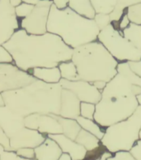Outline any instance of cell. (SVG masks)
<instances>
[{
	"label": "cell",
	"instance_id": "6da1fadb",
	"mask_svg": "<svg viewBox=\"0 0 141 160\" xmlns=\"http://www.w3.org/2000/svg\"><path fill=\"white\" fill-rule=\"evenodd\" d=\"M2 46L9 52L13 63L26 72L34 68L57 67L72 59L73 50L56 34L27 33L20 28Z\"/></svg>",
	"mask_w": 141,
	"mask_h": 160
},
{
	"label": "cell",
	"instance_id": "7a4b0ae2",
	"mask_svg": "<svg viewBox=\"0 0 141 160\" xmlns=\"http://www.w3.org/2000/svg\"><path fill=\"white\" fill-rule=\"evenodd\" d=\"M62 87L37 79L19 89L2 92L7 108L22 117L32 113L59 115Z\"/></svg>",
	"mask_w": 141,
	"mask_h": 160
},
{
	"label": "cell",
	"instance_id": "3957f363",
	"mask_svg": "<svg viewBox=\"0 0 141 160\" xmlns=\"http://www.w3.org/2000/svg\"><path fill=\"white\" fill-rule=\"evenodd\" d=\"M47 32L59 36L67 46L75 49L97 40L100 29L94 19L83 17L69 7L59 9L52 4L47 21Z\"/></svg>",
	"mask_w": 141,
	"mask_h": 160
},
{
	"label": "cell",
	"instance_id": "277c9868",
	"mask_svg": "<svg viewBox=\"0 0 141 160\" xmlns=\"http://www.w3.org/2000/svg\"><path fill=\"white\" fill-rule=\"evenodd\" d=\"M72 60L77 66L80 80L92 83L108 82L118 72L119 62L98 40L75 48Z\"/></svg>",
	"mask_w": 141,
	"mask_h": 160
},
{
	"label": "cell",
	"instance_id": "5b68a950",
	"mask_svg": "<svg viewBox=\"0 0 141 160\" xmlns=\"http://www.w3.org/2000/svg\"><path fill=\"white\" fill-rule=\"evenodd\" d=\"M141 128V105H139L133 114L123 120L106 128V132L101 143L114 154L120 151L129 152L139 139Z\"/></svg>",
	"mask_w": 141,
	"mask_h": 160
},
{
	"label": "cell",
	"instance_id": "8992f818",
	"mask_svg": "<svg viewBox=\"0 0 141 160\" xmlns=\"http://www.w3.org/2000/svg\"><path fill=\"white\" fill-rule=\"evenodd\" d=\"M137 96L129 98H103L96 104L94 120L107 128L130 117L139 107Z\"/></svg>",
	"mask_w": 141,
	"mask_h": 160
},
{
	"label": "cell",
	"instance_id": "52a82bcc",
	"mask_svg": "<svg viewBox=\"0 0 141 160\" xmlns=\"http://www.w3.org/2000/svg\"><path fill=\"white\" fill-rule=\"evenodd\" d=\"M97 40L104 45L108 52L119 62L141 59V50L134 47L125 38L122 31L115 27L112 22L105 29L100 31Z\"/></svg>",
	"mask_w": 141,
	"mask_h": 160
},
{
	"label": "cell",
	"instance_id": "ba28073f",
	"mask_svg": "<svg viewBox=\"0 0 141 160\" xmlns=\"http://www.w3.org/2000/svg\"><path fill=\"white\" fill-rule=\"evenodd\" d=\"M36 80L32 74L19 68L13 62L0 63V92L19 89Z\"/></svg>",
	"mask_w": 141,
	"mask_h": 160
},
{
	"label": "cell",
	"instance_id": "9c48e42d",
	"mask_svg": "<svg viewBox=\"0 0 141 160\" xmlns=\"http://www.w3.org/2000/svg\"><path fill=\"white\" fill-rule=\"evenodd\" d=\"M53 4L52 0H40L27 17L20 20V28L27 33L42 35L47 32V21L50 9Z\"/></svg>",
	"mask_w": 141,
	"mask_h": 160
},
{
	"label": "cell",
	"instance_id": "30bf717a",
	"mask_svg": "<svg viewBox=\"0 0 141 160\" xmlns=\"http://www.w3.org/2000/svg\"><path fill=\"white\" fill-rule=\"evenodd\" d=\"M18 29L20 22L15 8L10 4L9 0H0V45L7 42Z\"/></svg>",
	"mask_w": 141,
	"mask_h": 160
},
{
	"label": "cell",
	"instance_id": "8fae6325",
	"mask_svg": "<svg viewBox=\"0 0 141 160\" xmlns=\"http://www.w3.org/2000/svg\"><path fill=\"white\" fill-rule=\"evenodd\" d=\"M103 98H129L141 94V88L132 84L121 73L117 72L101 92Z\"/></svg>",
	"mask_w": 141,
	"mask_h": 160
},
{
	"label": "cell",
	"instance_id": "7c38bea8",
	"mask_svg": "<svg viewBox=\"0 0 141 160\" xmlns=\"http://www.w3.org/2000/svg\"><path fill=\"white\" fill-rule=\"evenodd\" d=\"M25 126L45 135L62 133V127L52 113H32L24 118Z\"/></svg>",
	"mask_w": 141,
	"mask_h": 160
},
{
	"label": "cell",
	"instance_id": "4fadbf2b",
	"mask_svg": "<svg viewBox=\"0 0 141 160\" xmlns=\"http://www.w3.org/2000/svg\"><path fill=\"white\" fill-rule=\"evenodd\" d=\"M60 84L62 88L69 89L74 92L81 102H92L97 104L102 98L101 92L93 83L84 80L67 81L61 79Z\"/></svg>",
	"mask_w": 141,
	"mask_h": 160
},
{
	"label": "cell",
	"instance_id": "5bb4252c",
	"mask_svg": "<svg viewBox=\"0 0 141 160\" xmlns=\"http://www.w3.org/2000/svg\"><path fill=\"white\" fill-rule=\"evenodd\" d=\"M47 137V135L42 134L37 130L24 127L10 138V146L15 152L22 148H35L44 142Z\"/></svg>",
	"mask_w": 141,
	"mask_h": 160
},
{
	"label": "cell",
	"instance_id": "9a60e30c",
	"mask_svg": "<svg viewBox=\"0 0 141 160\" xmlns=\"http://www.w3.org/2000/svg\"><path fill=\"white\" fill-rule=\"evenodd\" d=\"M0 127L10 138L26 127L24 117L14 112L7 106L0 107Z\"/></svg>",
	"mask_w": 141,
	"mask_h": 160
},
{
	"label": "cell",
	"instance_id": "2e32d148",
	"mask_svg": "<svg viewBox=\"0 0 141 160\" xmlns=\"http://www.w3.org/2000/svg\"><path fill=\"white\" fill-rule=\"evenodd\" d=\"M81 101L74 92L69 89L62 88L61 94V108L60 116L67 118L77 119L81 116Z\"/></svg>",
	"mask_w": 141,
	"mask_h": 160
},
{
	"label": "cell",
	"instance_id": "e0dca14e",
	"mask_svg": "<svg viewBox=\"0 0 141 160\" xmlns=\"http://www.w3.org/2000/svg\"><path fill=\"white\" fill-rule=\"evenodd\" d=\"M47 136L55 140L62 150V152L68 153L72 160H84L86 158L87 150L75 140L71 139L63 133L50 134Z\"/></svg>",
	"mask_w": 141,
	"mask_h": 160
},
{
	"label": "cell",
	"instance_id": "ac0fdd59",
	"mask_svg": "<svg viewBox=\"0 0 141 160\" xmlns=\"http://www.w3.org/2000/svg\"><path fill=\"white\" fill-rule=\"evenodd\" d=\"M34 150L36 160H58L63 153L57 142L48 136Z\"/></svg>",
	"mask_w": 141,
	"mask_h": 160
},
{
	"label": "cell",
	"instance_id": "d6986e66",
	"mask_svg": "<svg viewBox=\"0 0 141 160\" xmlns=\"http://www.w3.org/2000/svg\"><path fill=\"white\" fill-rule=\"evenodd\" d=\"M35 78L47 83H59L62 75L58 66L53 68H34L28 71Z\"/></svg>",
	"mask_w": 141,
	"mask_h": 160
},
{
	"label": "cell",
	"instance_id": "ffe728a7",
	"mask_svg": "<svg viewBox=\"0 0 141 160\" xmlns=\"http://www.w3.org/2000/svg\"><path fill=\"white\" fill-rule=\"evenodd\" d=\"M67 7L78 14L90 19H94L96 14L90 0H69Z\"/></svg>",
	"mask_w": 141,
	"mask_h": 160
},
{
	"label": "cell",
	"instance_id": "44dd1931",
	"mask_svg": "<svg viewBox=\"0 0 141 160\" xmlns=\"http://www.w3.org/2000/svg\"><path fill=\"white\" fill-rule=\"evenodd\" d=\"M54 115V117L58 120V122L61 123L62 127L63 134L66 135L67 137L72 140L77 138V135L82 130V127L80 126L77 119H72V118H63L60 115Z\"/></svg>",
	"mask_w": 141,
	"mask_h": 160
},
{
	"label": "cell",
	"instance_id": "7402d4cb",
	"mask_svg": "<svg viewBox=\"0 0 141 160\" xmlns=\"http://www.w3.org/2000/svg\"><path fill=\"white\" fill-rule=\"evenodd\" d=\"M75 141L78 142L79 144L82 145L87 151H92V150L96 149L101 145V139H99L98 138L96 137L95 135H93L91 132H87L82 128L78 133Z\"/></svg>",
	"mask_w": 141,
	"mask_h": 160
},
{
	"label": "cell",
	"instance_id": "603a6c76",
	"mask_svg": "<svg viewBox=\"0 0 141 160\" xmlns=\"http://www.w3.org/2000/svg\"><path fill=\"white\" fill-rule=\"evenodd\" d=\"M77 120L82 129H85L87 132H91L96 137L98 138L99 139L101 140L103 138L105 132H106V128L101 126L94 119H89V118H86L82 116H79Z\"/></svg>",
	"mask_w": 141,
	"mask_h": 160
},
{
	"label": "cell",
	"instance_id": "cb8c5ba5",
	"mask_svg": "<svg viewBox=\"0 0 141 160\" xmlns=\"http://www.w3.org/2000/svg\"><path fill=\"white\" fill-rule=\"evenodd\" d=\"M122 33L134 47L141 50V25L130 22L129 27L122 31Z\"/></svg>",
	"mask_w": 141,
	"mask_h": 160
},
{
	"label": "cell",
	"instance_id": "d4e9b609",
	"mask_svg": "<svg viewBox=\"0 0 141 160\" xmlns=\"http://www.w3.org/2000/svg\"><path fill=\"white\" fill-rule=\"evenodd\" d=\"M140 2L141 0H117L114 11L110 14L111 22H120L122 16L129 7L140 3Z\"/></svg>",
	"mask_w": 141,
	"mask_h": 160
},
{
	"label": "cell",
	"instance_id": "484cf974",
	"mask_svg": "<svg viewBox=\"0 0 141 160\" xmlns=\"http://www.w3.org/2000/svg\"><path fill=\"white\" fill-rule=\"evenodd\" d=\"M62 79L67 81H77L80 80L77 66L72 59L61 62L58 65Z\"/></svg>",
	"mask_w": 141,
	"mask_h": 160
},
{
	"label": "cell",
	"instance_id": "4316f807",
	"mask_svg": "<svg viewBox=\"0 0 141 160\" xmlns=\"http://www.w3.org/2000/svg\"><path fill=\"white\" fill-rule=\"evenodd\" d=\"M96 13L110 14L114 11L117 0H90Z\"/></svg>",
	"mask_w": 141,
	"mask_h": 160
},
{
	"label": "cell",
	"instance_id": "83f0119b",
	"mask_svg": "<svg viewBox=\"0 0 141 160\" xmlns=\"http://www.w3.org/2000/svg\"><path fill=\"white\" fill-rule=\"evenodd\" d=\"M117 72L124 75L132 84L141 88V78L130 69L128 62H119V64L117 66Z\"/></svg>",
	"mask_w": 141,
	"mask_h": 160
},
{
	"label": "cell",
	"instance_id": "f1b7e54d",
	"mask_svg": "<svg viewBox=\"0 0 141 160\" xmlns=\"http://www.w3.org/2000/svg\"><path fill=\"white\" fill-rule=\"evenodd\" d=\"M95 112H96V104L95 103L87 102H81L80 114L82 117L89 118V119H94Z\"/></svg>",
	"mask_w": 141,
	"mask_h": 160
},
{
	"label": "cell",
	"instance_id": "f546056e",
	"mask_svg": "<svg viewBox=\"0 0 141 160\" xmlns=\"http://www.w3.org/2000/svg\"><path fill=\"white\" fill-rule=\"evenodd\" d=\"M127 15L130 22L141 25V2L129 7L127 9Z\"/></svg>",
	"mask_w": 141,
	"mask_h": 160
},
{
	"label": "cell",
	"instance_id": "4dcf8cb0",
	"mask_svg": "<svg viewBox=\"0 0 141 160\" xmlns=\"http://www.w3.org/2000/svg\"><path fill=\"white\" fill-rule=\"evenodd\" d=\"M35 5L27 3V2H22L19 6L15 8V12L18 19H22L24 18L27 17L28 15L32 12V11L34 8Z\"/></svg>",
	"mask_w": 141,
	"mask_h": 160
},
{
	"label": "cell",
	"instance_id": "1f68e13d",
	"mask_svg": "<svg viewBox=\"0 0 141 160\" xmlns=\"http://www.w3.org/2000/svg\"><path fill=\"white\" fill-rule=\"evenodd\" d=\"M94 20L100 31L105 29L107 26H109L111 23L110 16V14H106V13H96Z\"/></svg>",
	"mask_w": 141,
	"mask_h": 160
},
{
	"label": "cell",
	"instance_id": "d6a6232c",
	"mask_svg": "<svg viewBox=\"0 0 141 160\" xmlns=\"http://www.w3.org/2000/svg\"><path fill=\"white\" fill-rule=\"evenodd\" d=\"M17 155L24 158L35 159V150L32 148H22L16 151Z\"/></svg>",
	"mask_w": 141,
	"mask_h": 160
},
{
	"label": "cell",
	"instance_id": "836d02e7",
	"mask_svg": "<svg viewBox=\"0 0 141 160\" xmlns=\"http://www.w3.org/2000/svg\"><path fill=\"white\" fill-rule=\"evenodd\" d=\"M108 160H136L131 153L128 151H120L115 152L113 156L108 158Z\"/></svg>",
	"mask_w": 141,
	"mask_h": 160
},
{
	"label": "cell",
	"instance_id": "e575fe53",
	"mask_svg": "<svg viewBox=\"0 0 141 160\" xmlns=\"http://www.w3.org/2000/svg\"><path fill=\"white\" fill-rule=\"evenodd\" d=\"M0 160H36L29 159V158H24L17 155L15 151H6L2 152L0 155Z\"/></svg>",
	"mask_w": 141,
	"mask_h": 160
},
{
	"label": "cell",
	"instance_id": "d590c367",
	"mask_svg": "<svg viewBox=\"0 0 141 160\" xmlns=\"http://www.w3.org/2000/svg\"><path fill=\"white\" fill-rule=\"evenodd\" d=\"M0 144H2L4 147L6 151H13L10 146V138L1 127H0Z\"/></svg>",
	"mask_w": 141,
	"mask_h": 160
},
{
	"label": "cell",
	"instance_id": "8d00e7d4",
	"mask_svg": "<svg viewBox=\"0 0 141 160\" xmlns=\"http://www.w3.org/2000/svg\"><path fill=\"white\" fill-rule=\"evenodd\" d=\"M2 62H13V59L9 52L2 45H0V63Z\"/></svg>",
	"mask_w": 141,
	"mask_h": 160
},
{
	"label": "cell",
	"instance_id": "74e56055",
	"mask_svg": "<svg viewBox=\"0 0 141 160\" xmlns=\"http://www.w3.org/2000/svg\"><path fill=\"white\" fill-rule=\"evenodd\" d=\"M129 152L136 160H141V139H139L135 142Z\"/></svg>",
	"mask_w": 141,
	"mask_h": 160
},
{
	"label": "cell",
	"instance_id": "f35d334b",
	"mask_svg": "<svg viewBox=\"0 0 141 160\" xmlns=\"http://www.w3.org/2000/svg\"><path fill=\"white\" fill-rule=\"evenodd\" d=\"M130 20H129L128 15H127V10L125 11V12L124 13V15L122 16L121 19L120 20L119 22V29L120 31H123L124 29H125L127 27H129V25L130 24Z\"/></svg>",
	"mask_w": 141,
	"mask_h": 160
},
{
	"label": "cell",
	"instance_id": "ab89813d",
	"mask_svg": "<svg viewBox=\"0 0 141 160\" xmlns=\"http://www.w3.org/2000/svg\"><path fill=\"white\" fill-rule=\"evenodd\" d=\"M129 62L130 69L141 78V59L139 61H131Z\"/></svg>",
	"mask_w": 141,
	"mask_h": 160
},
{
	"label": "cell",
	"instance_id": "60d3db41",
	"mask_svg": "<svg viewBox=\"0 0 141 160\" xmlns=\"http://www.w3.org/2000/svg\"><path fill=\"white\" fill-rule=\"evenodd\" d=\"M53 4L56 5V7L59 9H64L68 6L69 0H52Z\"/></svg>",
	"mask_w": 141,
	"mask_h": 160
},
{
	"label": "cell",
	"instance_id": "b9f144b4",
	"mask_svg": "<svg viewBox=\"0 0 141 160\" xmlns=\"http://www.w3.org/2000/svg\"><path fill=\"white\" fill-rule=\"evenodd\" d=\"M107 82H104V81H97V82H93V84L96 87L97 89H99L101 92L103 91V89L105 88L106 87V85Z\"/></svg>",
	"mask_w": 141,
	"mask_h": 160
},
{
	"label": "cell",
	"instance_id": "7bdbcfd3",
	"mask_svg": "<svg viewBox=\"0 0 141 160\" xmlns=\"http://www.w3.org/2000/svg\"><path fill=\"white\" fill-rule=\"evenodd\" d=\"M112 156H113V153L110 152V151H108V150H106L101 157L97 158H96L94 160H108V158L112 157Z\"/></svg>",
	"mask_w": 141,
	"mask_h": 160
},
{
	"label": "cell",
	"instance_id": "ee69618b",
	"mask_svg": "<svg viewBox=\"0 0 141 160\" xmlns=\"http://www.w3.org/2000/svg\"><path fill=\"white\" fill-rule=\"evenodd\" d=\"M10 4L13 8H17L22 2V0H9Z\"/></svg>",
	"mask_w": 141,
	"mask_h": 160
},
{
	"label": "cell",
	"instance_id": "f6af8a7d",
	"mask_svg": "<svg viewBox=\"0 0 141 160\" xmlns=\"http://www.w3.org/2000/svg\"><path fill=\"white\" fill-rule=\"evenodd\" d=\"M58 160H72V158L68 153H64V152H63Z\"/></svg>",
	"mask_w": 141,
	"mask_h": 160
},
{
	"label": "cell",
	"instance_id": "bcb514c9",
	"mask_svg": "<svg viewBox=\"0 0 141 160\" xmlns=\"http://www.w3.org/2000/svg\"><path fill=\"white\" fill-rule=\"evenodd\" d=\"M40 0H22V2H27V3H30V4H33L36 5L38 3Z\"/></svg>",
	"mask_w": 141,
	"mask_h": 160
},
{
	"label": "cell",
	"instance_id": "7dc6e473",
	"mask_svg": "<svg viewBox=\"0 0 141 160\" xmlns=\"http://www.w3.org/2000/svg\"><path fill=\"white\" fill-rule=\"evenodd\" d=\"M4 106H6L4 98L2 96V92H0V107H4Z\"/></svg>",
	"mask_w": 141,
	"mask_h": 160
},
{
	"label": "cell",
	"instance_id": "c3c4849f",
	"mask_svg": "<svg viewBox=\"0 0 141 160\" xmlns=\"http://www.w3.org/2000/svg\"><path fill=\"white\" fill-rule=\"evenodd\" d=\"M4 151H5L4 147H3V146H2V144H0V155L2 154V152H4Z\"/></svg>",
	"mask_w": 141,
	"mask_h": 160
},
{
	"label": "cell",
	"instance_id": "681fc988",
	"mask_svg": "<svg viewBox=\"0 0 141 160\" xmlns=\"http://www.w3.org/2000/svg\"><path fill=\"white\" fill-rule=\"evenodd\" d=\"M137 100H138V102H139V105H141V94H139L137 96Z\"/></svg>",
	"mask_w": 141,
	"mask_h": 160
},
{
	"label": "cell",
	"instance_id": "f907efd6",
	"mask_svg": "<svg viewBox=\"0 0 141 160\" xmlns=\"http://www.w3.org/2000/svg\"><path fill=\"white\" fill-rule=\"evenodd\" d=\"M139 139H141V128H140V131H139Z\"/></svg>",
	"mask_w": 141,
	"mask_h": 160
}]
</instances>
